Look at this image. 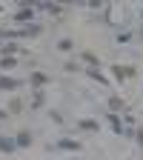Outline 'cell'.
Here are the masks:
<instances>
[{
	"instance_id": "8992f818",
	"label": "cell",
	"mask_w": 143,
	"mask_h": 160,
	"mask_svg": "<svg viewBox=\"0 0 143 160\" xmlns=\"http://www.w3.org/2000/svg\"><path fill=\"white\" fill-rule=\"evenodd\" d=\"M14 143H17V146H23V149H26V146L32 143V134H29V132H20V134H17V140H14Z\"/></svg>"
},
{
	"instance_id": "5bb4252c",
	"label": "cell",
	"mask_w": 143,
	"mask_h": 160,
	"mask_svg": "<svg viewBox=\"0 0 143 160\" xmlns=\"http://www.w3.org/2000/svg\"><path fill=\"white\" fill-rule=\"evenodd\" d=\"M0 66H3V69H14V60L12 57H0Z\"/></svg>"
},
{
	"instance_id": "5b68a950",
	"label": "cell",
	"mask_w": 143,
	"mask_h": 160,
	"mask_svg": "<svg viewBox=\"0 0 143 160\" xmlns=\"http://www.w3.org/2000/svg\"><path fill=\"white\" fill-rule=\"evenodd\" d=\"M32 14H34V6H26V9H20L14 14V20H32Z\"/></svg>"
},
{
	"instance_id": "8fae6325",
	"label": "cell",
	"mask_w": 143,
	"mask_h": 160,
	"mask_svg": "<svg viewBox=\"0 0 143 160\" xmlns=\"http://www.w3.org/2000/svg\"><path fill=\"white\" fill-rule=\"evenodd\" d=\"M60 149H80L77 140H60Z\"/></svg>"
},
{
	"instance_id": "ba28073f",
	"label": "cell",
	"mask_w": 143,
	"mask_h": 160,
	"mask_svg": "<svg viewBox=\"0 0 143 160\" xmlns=\"http://www.w3.org/2000/svg\"><path fill=\"white\" fill-rule=\"evenodd\" d=\"M43 100H46V94H43V92H34V97H32V106H34V109H40V106H43Z\"/></svg>"
},
{
	"instance_id": "2e32d148",
	"label": "cell",
	"mask_w": 143,
	"mask_h": 160,
	"mask_svg": "<svg viewBox=\"0 0 143 160\" xmlns=\"http://www.w3.org/2000/svg\"><path fill=\"white\" fill-rule=\"evenodd\" d=\"M109 106H112V112H117L123 103H120V97H112V100H109Z\"/></svg>"
},
{
	"instance_id": "9c48e42d",
	"label": "cell",
	"mask_w": 143,
	"mask_h": 160,
	"mask_svg": "<svg viewBox=\"0 0 143 160\" xmlns=\"http://www.w3.org/2000/svg\"><path fill=\"white\" fill-rule=\"evenodd\" d=\"M80 129H86V132H97V120H80Z\"/></svg>"
},
{
	"instance_id": "9a60e30c",
	"label": "cell",
	"mask_w": 143,
	"mask_h": 160,
	"mask_svg": "<svg viewBox=\"0 0 143 160\" xmlns=\"http://www.w3.org/2000/svg\"><path fill=\"white\" fill-rule=\"evenodd\" d=\"M14 52H17V46H14V43H6V46H3V54H6V57H9V54H14Z\"/></svg>"
},
{
	"instance_id": "4fadbf2b",
	"label": "cell",
	"mask_w": 143,
	"mask_h": 160,
	"mask_svg": "<svg viewBox=\"0 0 143 160\" xmlns=\"http://www.w3.org/2000/svg\"><path fill=\"white\" fill-rule=\"evenodd\" d=\"M83 60H86V63H92V66L97 69V57H94L92 52H83Z\"/></svg>"
},
{
	"instance_id": "ac0fdd59",
	"label": "cell",
	"mask_w": 143,
	"mask_h": 160,
	"mask_svg": "<svg viewBox=\"0 0 143 160\" xmlns=\"http://www.w3.org/2000/svg\"><path fill=\"white\" fill-rule=\"evenodd\" d=\"M140 14H143V9H140Z\"/></svg>"
},
{
	"instance_id": "277c9868",
	"label": "cell",
	"mask_w": 143,
	"mask_h": 160,
	"mask_svg": "<svg viewBox=\"0 0 143 160\" xmlns=\"http://www.w3.org/2000/svg\"><path fill=\"white\" fill-rule=\"evenodd\" d=\"M109 117V123H112V129L117 132V134H123V126H120V117H117V112H112V114H106Z\"/></svg>"
},
{
	"instance_id": "30bf717a",
	"label": "cell",
	"mask_w": 143,
	"mask_h": 160,
	"mask_svg": "<svg viewBox=\"0 0 143 160\" xmlns=\"http://www.w3.org/2000/svg\"><path fill=\"white\" fill-rule=\"evenodd\" d=\"M17 143H14V140H9V137H0V149H3V152H12Z\"/></svg>"
},
{
	"instance_id": "7a4b0ae2",
	"label": "cell",
	"mask_w": 143,
	"mask_h": 160,
	"mask_svg": "<svg viewBox=\"0 0 143 160\" xmlns=\"http://www.w3.org/2000/svg\"><path fill=\"white\" fill-rule=\"evenodd\" d=\"M112 72H115L117 80H123V77H132V74H135V66H115Z\"/></svg>"
},
{
	"instance_id": "52a82bcc",
	"label": "cell",
	"mask_w": 143,
	"mask_h": 160,
	"mask_svg": "<svg viewBox=\"0 0 143 160\" xmlns=\"http://www.w3.org/2000/svg\"><path fill=\"white\" fill-rule=\"evenodd\" d=\"M46 80H49V77H46L43 72H34V74H32V83H34V86H43Z\"/></svg>"
},
{
	"instance_id": "3957f363",
	"label": "cell",
	"mask_w": 143,
	"mask_h": 160,
	"mask_svg": "<svg viewBox=\"0 0 143 160\" xmlns=\"http://www.w3.org/2000/svg\"><path fill=\"white\" fill-rule=\"evenodd\" d=\"M86 74H89V77H92V80H97V83H103V86H106V83H109V77H106V74H100V72H97V69H94V66H92V69H89V72H86Z\"/></svg>"
},
{
	"instance_id": "6da1fadb",
	"label": "cell",
	"mask_w": 143,
	"mask_h": 160,
	"mask_svg": "<svg viewBox=\"0 0 143 160\" xmlns=\"http://www.w3.org/2000/svg\"><path fill=\"white\" fill-rule=\"evenodd\" d=\"M0 89L14 92V89H20V80H17V77H0Z\"/></svg>"
},
{
	"instance_id": "7c38bea8",
	"label": "cell",
	"mask_w": 143,
	"mask_h": 160,
	"mask_svg": "<svg viewBox=\"0 0 143 160\" xmlns=\"http://www.w3.org/2000/svg\"><path fill=\"white\" fill-rule=\"evenodd\" d=\"M57 49H60V52H72L74 46H72V40H60V43H57Z\"/></svg>"
},
{
	"instance_id": "e0dca14e",
	"label": "cell",
	"mask_w": 143,
	"mask_h": 160,
	"mask_svg": "<svg viewBox=\"0 0 143 160\" xmlns=\"http://www.w3.org/2000/svg\"><path fill=\"white\" fill-rule=\"evenodd\" d=\"M137 143H140V149H143V132H137Z\"/></svg>"
}]
</instances>
